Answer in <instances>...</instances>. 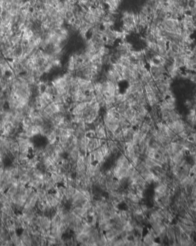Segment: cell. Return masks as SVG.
I'll use <instances>...</instances> for the list:
<instances>
[{
    "instance_id": "obj_3",
    "label": "cell",
    "mask_w": 196,
    "mask_h": 246,
    "mask_svg": "<svg viewBox=\"0 0 196 246\" xmlns=\"http://www.w3.org/2000/svg\"><path fill=\"white\" fill-rule=\"evenodd\" d=\"M165 100L169 104L172 110H175L177 107V99L174 96L166 97Z\"/></svg>"
},
{
    "instance_id": "obj_15",
    "label": "cell",
    "mask_w": 196,
    "mask_h": 246,
    "mask_svg": "<svg viewBox=\"0 0 196 246\" xmlns=\"http://www.w3.org/2000/svg\"><path fill=\"white\" fill-rule=\"evenodd\" d=\"M106 102L112 104L114 105L115 106V97L114 95H107V96H106Z\"/></svg>"
},
{
    "instance_id": "obj_5",
    "label": "cell",
    "mask_w": 196,
    "mask_h": 246,
    "mask_svg": "<svg viewBox=\"0 0 196 246\" xmlns=\"http://www.w3.org/2000/svg\"><path fill=\"white\" fill-rule=\"evenodd\" d=\"M22 125L23 130L27 128V127L30 126L31 125H33V122L32 118L29 116V115H26L23 118L22 121Z\"/></svg>"
},
{
    "instance_id": "obj_12",
    "label": "cell",
    "mask_w": 196,
    "mask_h": 246,
    "mask_svg": "<svg viewBox=\"0 0 196 246\" xmlns=\"http://www.w3.org/2000/svg\"><path fill=\"white\" fill-rule=\"evenodd\" d=\"M111 64L120 75L122 74V73L124 70V68H125V67H124L122 64H120L118 63H114Z\"/></svg>"
},
{
    "instance_id": "obj_24",
    "label": "cell",
    "mask_w": 196,
    "mask_h": 246,
    "mask_svg": "<svg viewBox=\"0 0 196 246\" xmlns=\"http://www.w3.org/2000/svg\"><path fill=\"white\" fill-rule=\"evenodd\" d=\"M1 216H0V225H1Z\"/></svg>"
},
{
    "instance_id": "obj_11",
    "label": "cell",
    "mask_w": 196,
    "mask_h": 246,
    "mask_svg": "<svg viewBox=\"0 0 196 246\" xmlns=\"http://www.w3.org/2000/svg\"><path fill=\"white\" fill-rule=\"evenodd\" d=\"M40 95H41V97L42 98V99L47 102V103L48 104V105L51 102H53V97L51 95L47 93L45 91L42 92V93L40 94Z\"/></svg>"
},
{
    "instance_id": "obj_10",
    "label": "cell",
    "mask_w": 196,
    "mask_h": 246,
    "mask_svg": "<svg viewBox=\"0 0 196 246\" xmlns=\"http://www.w3.org/2000/svg\"><path fill=\"white\" fill-rule=\"evenodd\" d=\"M30 180H31L30 176L28 174L19 176V182H20V183H21L24 185L29 183L30 181Z\"/></svg>"
},
{
    "instance_id": "obj_23",
    "label": "cell",
    "mask_w": 196,
    "mask_h": 246,
    "mask_svg": "<svg viewBox=\"0 0 196 246\" xmlns=\"http://www.w3.org/2000/svg\"><path fill=\"white\" fill-rule=\"evenodd\" d=\"M2 153H1V151H0V161H2Z\"/></svg>"
},
{
    "instance_id": "obj_20",
    "label": "cell",
    "mask_w": 196,
    "mask_h": 246,
    "mask_svg": "<svg viewBox=\"0 0 196 246\" xmlns=\"http://www.w3.org/2000/svg\"><path fill=\"white\" fill-rule=\"evenodd\" d=\"M20 161V165H23V166H28V163H29V159L27 158L23 159V160Z\"/></svg>"
},
{
    "instance_id": "obj_6",
    "label": "cell",
    "mask_w": 196,
    "mask_h": 246,
    "mask_svg": "<svg viewBox=\"0 0 196 246\" xmlns=\"http://www.w3.org/2000/svg\"><path fill=\"white\" fill-rule=\"evenodd\" d=\"M126 99H127V98H126L125 94L121 93V92H120V93L118 94L117 96L115 97V100H116V101H115V107H116L118 104L122 103L124 102H125Z\"/></svg>"
},
{
    "instance_id": "obj_9",
    "label": "cell",
    "mask_w": 196,
    "mask_h": 246,
    "mask_svg": "<svg viewBox=\"0 0 196 246\" xmlns=\"http://www.w3.org/2000/svg\"><path fill=\"white\" fill-rule=\"evenodd\" d=\"M21 40V37H19L18 36H17L15 34H14L10 38V41L13 47H17V46L20 45Z\"/></svg>"
},
{
    "instance_id": "obj_1",
    "label": "cell",
    "mask_w": 196,
    "mask_h": 246,
    "mask_svg": "<svg viewBox=\"0 0 196 246\" xmlns=\"http://www.w3.org/2000/svg\"><path fill=\"white\" fill-rule=\"evenodd\" d=\"M137 112V111L136 110L131 107H129L126 110L125 113L122 115H123V116L125 118V119L129 122L130 121L133 119V118L136 116Z\"/></svg>"
},
{
    "instance_id": "obj_2",
    "label": "cell",
    "mask_w": 196,
    "mask_h": 246,
    "mask_svg": "<svg viewBox=\"0 0 196 246\" xmlns=\"http://www.w3.org/2000/svg\"><path fill=\"white\" fill-rule=\"evenodd\" d=\"M44 91L47 92V93L51 95L52 96L54 97L57 95V89L54 87L51 83H47V85L45 86V87L44 89Z\"/></svg>"
},
{
    "instance_id": "obj_18",
    "label": "cell",
    "mask_w": 196,
    "mask_h": 246,
    "mask_svg": "<svg viewBox=\"0 0 196 246\" xmlns=\"http://www.w3.org/2000/svg\"><path fill=\"white\" fill-rule=\"evenodd\" d=\"M1 220L3 221V223L7 222V221L9 220V216L7 213H5L4 212H2L1 215Z\"/></svg>"
},
{
    "instance_id": "obj_21",
    "label": "cell",
    "mask_w": 196,
    "mask_h": 246,
    "mask_svg": "<svg viewBox=\"0 0 196 246\" xmlns=\"http://www.w3.org/2000/svg\"><path fill=\"white\" fill-rule=\"evenodd\" d=\"M27 158V154L24 153H20L19 155V160L20 161H21L23 160V159H25Z\"/></svg>"
},
{
    "instance_id": "obj_8",
    "label": "cell",
    "mask_w": 196,
    "mask_h": 246,
    "mask_svg": "<svg viewBox=\"0 0 196 246\" xmlns=\"http://www.w3.org/2000/svg\"><path fill=\"white\" fill-rule=\"evenodd\" d=\"M20 239L24 242V243L25 245H30L32 243V241L31 238L29 237V236L28 235V233H23L20 236Z\"/></svg>"
},
{
    "instance_id": "obj_17",
    "label": "cell",
    "mask_w": 196,
    "mask_h": 246,
    "mask_svg": "<svg viewBox=\"0 0 196 246\" xmlns=\"http://www.w3.org/2000/svg\"><path fill=\"white\" fill-rule=\"evenodd\" d=\"M32 131L34 136L40 134V129L38 126L35 125H32Z\"/></svg>"
},
{
    "instance_id": "obj_14",
    "label": "cell",
    "mask_w": 196,
    "mask_h": 246,
    "mask_svg": "<svg viewBox=\"0 0 196 246\" xmlns=\"http://www.w3.org/2000/svg\"><path fill=\"white\" fill-rule=\"evenodd\" d=\"M87 106H88V104L86 102H79L78 104H77V107L78 108L79 110L81 112H82V113H83V111H84V110L87 107Z\"/></svg>"
},
{
    "instance_id": "obj_22",
    "label": "cell",
    "mask_w": 196,
    "mask_h": 246,
    "mask_svg": "<svg viewBox=\"0 0 196 246\" xmlns=\"http://www.w3.org/2000/svg\"><path fill=\"white\" fill-rule=\"evenodd\" d=\"M14 0H5V2H7V4H12V2H13Z\"/></svg>"
},
{
    "instance_id": "obj_19",
    "label": "cell",
    "mask_w": 196,
    "mask_h": 246,
    "mask_svg": "<svg viewBox=\"0 0 196 246\" xmlns=\"http://www.w3.org/2000/svg\"><path fill=\"white\" fill-rule=\"evenodd\" d=\"M8 13H9L8 10H5V9H3L2 13L1 14V16L2 17V20H5L6 19H7V17L8 15Z\"/></svg>"
},
{
    "instance_id": "obj_16",
    "label": "cell",
    "mask_w": 196,
    "mask_h": 246,
    "mask_svg": "<svg viewBox=\"0 0 196 246\" xmlns=\"http://www.w3.org/2000/svg\"><path fill=\"white\" fill-rule=\"evenodd\" d=\"M10 174L11 177H16L17 176L19 175V170L18 167H14L13 168L11 169L10 170Z\"/></svg>"
},
{
    "instance_id": "obj_4",
    "label": "cell",
    "mask_w": 196,
    "mask_h": 246,
    "mask_svg": "<svg viewBox=\"0 0 196 246\" xmlns=\"http://www.w3.org/2000/svg\"><path fill=\"white\" fill-rule=\"evenodd\" d=\"M168 48L170 49L175 53H178L180 50V46L179 44L174 41H169L168 42Z\"/></svg>"
},
{
    "instance_id": "obj_13",
    "label": "cell",
    "mask_w": 196,
    "mask_h": 246,
    "mask_svg": "<svg viewBox=\"0 0 196 246\" xmlns=\"http://www.w3.org/2000/svg\"><path fill=\"white\" fill-rule=\"evenodd\" d=\"M17 185L12 184L9 188L8 192L10 194V195L11 196V197H13L17 193Z\"/></svg>"
},
{
    "instance_id": "obj_7",
    "label": "cell",
    "mask_w": 196,
    "mask_h": 246,
    "mask_svg": "<svg viewBox=\"0 0 196 246\" xmlns=\"http://www.w3.org/2000/svg\"><path fill=\"white\" fill-rule=\"evenodd\" d=\"M155 241V239L152 237L150 234L148 233L146 235L144 236L143 239V244H145V245H151L152 243Z\"/></svg>"
}]
</instances>
